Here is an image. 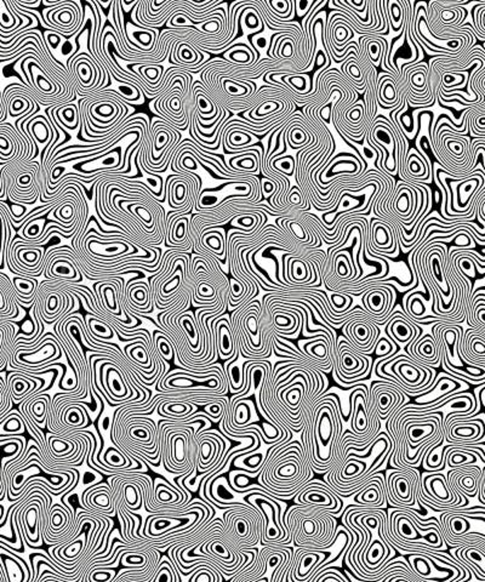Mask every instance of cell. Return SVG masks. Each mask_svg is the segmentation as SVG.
Masks as SVG:
<instances>
[{
  "instance_id": "cell-1",
  "label": "cell",
  "mask_w": 485,
  "mask_h": 582,
  "mask_svg": "<svg viewBox=\"0 0 485 582\" xmlns=\"http://www.w3.org/2000/svg\"><path fill=\"white\" fill-rule=\"evenodd\" d=\"M0 550L2 551L1 553H0V564H1V570L2 568H4L5 573L7 574L6 580L10 582L26 581L24 573L27 574V578H28L29 574V570L28 568H27L26 563H24L21 558H19V557L15 556L14 553H11V551L7 550L4 546L0 545Z\"/></svg>"
},
{
  "instance_id": "cell-2",
  "label": "cell",
  "mask_w": 485,
  "mask_h": 582,
  "mask_svg": "<svg viewBox=\"0 0 485 582\" xmlns=\"http://www.w3.org/2000/svg\"><path fill=\"white\" fill-rule=\"evenodd\" d=\"M408 561H409V565H410L411 570H413V573L415 574L416 578L419 579V581L421 582H427V581H431L432 579L434 578L433 574H434V566H433V563H432V560L429 559L428 556H424V554H420V553H413V554H408Z\"/></svg>"
},
{
  "instance_id": "cell-3",
  "label": "cell",
  "mask_w": 485,
  "mask_h": 582,
  "mask_svg": "<svg viewBox=\"0 0 485 582\" xmlns=\"http://www.w3.org/2000/svg\"><path fill=\"white\" fill-rule=\"evenodd\" d=\"M478 453L476 452H468V450L460 449V448H452L448 452V458L446 463L449 467L456 468L461 465H473L477 461Z\"/></svg>"
},
{
  "instance_id": "cell-4",
  "label": "cell",
  "mask_w": 485,
  "mask_h": 582,
  "mask_svg": "<svg viewBox=\"0 0 485 582\" xmlns=\"http://www.w3.org/2000/svg\"><path fill=\"white\" fill-rule=\"evenodd\" d=\"M217 334H218V351H220L221 357L223 359L228 358L233 354V341L232 335H231L230 325L227 322H222L221 324L217 325Z\"/></svg>"
},
{
  "instance_id": "cell-5",
  "label": "cell",
  "mask_w": 485,
  "mask_h": 582,
  "mask_svg": "<svg viewBox=\"0 0 485 582\" xmlns=\"http://www.w3.org/2000/svg\"><path fill=\"white\" fill-rule=\"evenodd\" d=\"M266 455H267V453L258 452H251L248 453H244V455H239L235 460L242 461L243 463L242 465H238L237 468H243V470L248 471V472H256L257 470H260L261 465H262L263 461L266 460Z\"/></svg>"
},
{
  "instance_id": "cell-6",
  "label": "cell",
  "mask_w": 485,
  "mask_h": 582,
  "mask_svg": "<svg viewBox=\"0 0 485 582\" xmlns=\"http://www.w3.org/2000/svg\"><path fill=\"white\" fill-rule=\"evenodd\" d=\"M228 377H230L231 386H232V392H240L244 385V372H242V364L240 362L232 363L228 365Z\"/></svg>"
},
{
  "instance_id": "cell-7",
  "label": "cell",
  "mask_w": 485,
  "mask_h": 582,
  "mask_svg": "<svg viewBox=\"0 0 485 582\" xmlns=\"http://www.w3.org/2000/svg\"><path fill=\"white\" fill-rule=\"evenodd\" d=\"M441 259H439V256L437 255H431L428 258V267L429 269H431V273L432 276L434 277V279L437 280V284H438V286L441 289H443L444 291H446V295L448 296H450L451 299L454 297V294L452 292L449 291L448 288H445L444 286V274L443 272H442V264H441Z\"/></svg>"
},
{
  "instance_id": "cell-8",
  "label": "cell",
  "mask_w": 485,
  "mask_h": 582,
  "mask_svg": "<svg viewBox=\"0 0 485 582\" xmlns=\"http://www.w3.org/2000/svg\"><path fill=\"white\" fill-rule=\"evenodd\" d=\"M38 515H39V511L33 505L29 506L24 512L27 533H28V538L32 542L38 540Z\"/></svg>"
},
{
  "instance_id": "cell-9",
  "label": "cell",
  "mask_w": 485,
  "mask_h": 582,
  "mask_svg": "<svg viewBox=\"0 0 485 582\" xmlns=\"http://www.w3.org/2000/svg\"><path fill=\"white\" fill-rule=\"evenodd\" d=\"M14 26H16L15 16L7 10L6 2L0 1V28L4 32H11Z\"/></svg>"
},
{
  "instance_id": "cell-10",
  "label": "cell",
  "mask_w": 485,
  "mask_h": 582,
  "mask_svg": "<svg viewBox=\"0 0 485 582\" xmlns=\"http://www.w3.org/2000/svg\"><path fill=\"white\" fill-rule=\"evenodd\" d=\"M413 205H414L413 199H411L410 194H409V191L403 186V187L401 188V195H399V198L397 199L396 208L398 209V211L401 214V215H405L406 213H409V211H410V209L413 208Z\"/></svg>"
},
{
  "instance_id": "cell-11",
  "label": "cell",
  "mask_w": 485,
  "mask_h": 582,
  "mask_svg": "<svg viewBox=\"0 0 485 582\" xmlns=\"http://www.w3.org/2000/svg\"><path fill=\"white\" fill-rule=\"evenodd\" d=\"M210 550L216 557H218V558H220V560L227 561L228 559H231V557H232V552L228 550L225 545H223V542L221 540L212 541V542H211V546H210ZM238 559H239V557H238V558H234V559H231V560H238Z\"/></svg>"
},
{
  "instance_id": "cell-12",
  "label": "cell",
  "mask_w": 485,
  "mask_h": 582,
  "mask_svg": "<svg viewBox=\"0 0 485 582\" xmlns=\"http://www.w3.org/2000/svg\"><path fill=\"white\" fill-rule=\"evenodd\" d=\"M105 379H107V385H108V387H109L110 392H112L115 397L120 398V395L124 394L125 386H124V384L122 382V380H120V374H118L117 377H113L112 379V377H110V375L107 372V375H105Z\"/></svg>"
},
{
  "instance_id": "cell-13",
  "label": "cell",
  "mask_w": 485,
  "mask_h": 582,
  "mask_svg": "<svg viewBox=\"0 0 485 582\" xmlns=\"http://www.w3.org/2000/svg\"><path fill=\"white\" fill-rule=\"evenodd\" d=\"M182 325H183V329H185L186 334H187L188 339H190V345H192L193 347H197L198 344H199V334H198V331L195 330L192 321H190L188 316L185 317V319H183V322H182Z\"/></svg>"
},
{
  "instance_id": "cell-14",
  "label": "cell",
  "mask_w": 485,
  "mask_h": 582,
  "mask_svg": "<svg viewBox=\"0 0 485 582\" xmlns=\"http://www.w3.org/2000/svg\"><path fill=\"white\" fill-rule=\"evenodd\" d=\"M388 5H391V17H392V26H393L394 31H398L401 23V16H403V10L399 6V2L397 1H389Z\"/></svg>"
},
{
  "instance_id": "cell-15",
  "label": "cell",
  "mask_w": 485,
  "mask_h": 582,
  "mask_svg": "<svg viewBox=\"0 0 485 582\" xmlns=\"http://www.w3.org/2000/svg\"><path fill=\"white\" fill-rule=\"evenodd\" d=\"M235 530H237L238 536L243 539H249V533H250V524L248 523L246 519L242 517H238L234 520Z\"/></svg>"
},
{
  "instance_id": "cell-16",
  "label": "cell",
  "mask_w": 485,
  "mask_h": 582,
  "mask_svg": "<svg viewBox=\"0 0 485 582\" xmlns=\"http://www.w3.org/2000/svg\"><path fill=\"white\" fill-rule=\"evenodd\" d=\"M4 431L10 433H21L23 432V425H22L21 420L17 419L16 416H12L5 422Z\"/></svg>"
},
{
  "instance_id": "cell-17",
  "label": "cell",
  "mask_w": 485,
  "mask_h": 582,
  "mask_svg": "<svg viewBox=\"0 0 485 582\" xmlns=\"http://www.w3.org/2000/svg\"><path fill=\"white\" fill-rule=\"evenodd\" d=\"M257 321L258 318L256 316H253V314H250V316L246 317V321H245V326H246V331L249 332V334L251 335L253 337L257 336L258 340L260 339V334H258V327H257Z\"/></svg>"
},
{
  "instance_id": "cell-18",
  "label": "cell",
  "mask_w": 485,
  "mask_h": 582,
  "mask_svg": "<svg viewBox=\"0 0 485 582\" xmlns=\"http://www.w3.org/2000/svg\"><path fill=\"white\" fill-rule=\"evenodd\" d=\"M90 327H91L92 331L95 332V335L99 337L110 339V337L113 336V334H109V327L105 326V325L101 324V323H96V322L90 321Z\"/></svg>"
},
{
  "instance_id": "cell-19",
  "label": "cell",
  "mask_w": 485,
  "mask_h": 582,
  "mask_svg": "<svg viewBox=\"0 0 485 582\" xmlns=\"http://www.w3.org/2000/svg\"><path fill=\"white\" fill-rule=\"evenodd\" d=\"M110 450H112V456L108 455L107 453H105V462L108 463V466H113V467H118V466H122L124 465V457L122 456V453H120L118 450H115L114 448H110Z\"/></svg>"
},
{
  "instance_id": "cell-20",
  "label": "cell",
  "mask_w": 485,
  "mask_h": 582,
  "mask_svg": "<svg viewBox=\"0 0 485 582\" xmlns=\"http://www.w3.org/2000/svg\"><path fill=\"white\" fill-rule=\"evenodd\" d=\"M155 582H160V581H167V582H172L175 581V578L172 576L171 571H170V569L168 568V566H164L163 569H160L159 573H158L157 578L154 579Z\"/></svg>"
},
{
  "instance_id": "cell-21",
  "label": "cell",
  "mask_w": 485,
  "mask_h": 582,
  "mask_svg": "<svg viewBox=\"0 0 485 582\" xmlns=\"http://www.w3.org/2000/svg\"><path fill=\"white\" fill-rule=\"evenodd\" d=\"M316 4V1H308V0H300V1L295 2L297 5V15L300 17H303L308 12V10L312 7V5Z\"/></svg>"
},
{
  "instance_id": "cell-22",
  "label": "cell",
  "mask_w": 485,
  "mask_h": 582,
  "mask_svg": "<svg viewBox=\"0 0 485 582\" xmlns=\"http://www.w3.org/2000/svg\"><path fill=\"white\" fill-rule=\"evenodd\" d=\"M278 163H281V165H275V168H278L279 170L281 171H285L288 175H290V173H293V170H294V160L293 158H286V159H277Z\"/></svg>"
},
{
  "instance_id": "cell-23",
  "label": "cell",
  "mask_w": 485,
  "mask_h": 582,
  "mask_svg": "<svg viewBox=\"0 0 485 582\" xmlns=\"http://www.w3.org/2000/svg\"><path fill=\"white\" fill-rule=\"evenodd\" d=\"M158 347H159V351L163 356L167 358V359H171L172 348H171V346H170L169 342H167V341H164V340L160 339L159 342H158Z\"/></svg>"
},
{
  "instance_id": "cell-24",
  "label": "cell",
  "mask_w": 485,
  "mask_h": 582,
  "mask_svg": "<svg viewBox=\"0 0 485 582\" xmlns=\"http://www.w3.org/2000/svg\"><path fill=\"white\" fill-rule=\"evenodd\" d=\"M14 281H15V285H16L17 289H19V291L29 294V292L33 290V284H32L31 281L22 280V279H20V278H15Z\"/></svg>"
},
{
  "instance_id": "cell-25",
  "label": "cell",
  "mask_w": 485,
  "mask_h": 582,
  "mask_svg": "<svg viewBox=\"0 0 485 582\" xmlns=\"http://www.w3.org/2000/svg\"><path fill=\"white\" fill-rule=\"evenodd\" d=\"M12 388H14L15 394H23V393H26L28 385L24 381H22V380H16V381L12 384Z\"/></svg>"
},
{
  "instance_id": "cell-26",
  "label": "cell",
  "mask_w": 485,
  "mask_h": 582,
  "mask_svg": "<svg viewBox=\"0 0 485 582\" xmlns=\"http://www.w3.org/2000/svg\"><path fill=\"white\" fill-rule=\"evenodd\" d=\"M231 284H232V294H233V296H235V297L242 296L243 286L240 285L239 283H237V281H235V280L231 281Z\"/></svg>"
},
{
  "instance_id": "cell-27",
  "label": "cell",
  "mask_w": 485,
  "mask_h": 582,
  "mask_svg": "<svg viewBox=\"0 0 485 582\" xmlns=\"http://www.w3.org/2000/svg\"><path fill=\"white\" fill-rule=\"evenodd\" d=\"M336 272H337V273L340 274L343 279L348 278V268L345 266V263H343V262H340V263L337 262V269H336Z\"/></svg>"
},
{
  "instance_id": "cell-28",
  "label": "cell",
  "mask_w": 485,
  "mask_h": 582,
  "mask_svg": "<svg viewBox=\"0 0 485 582\" xmlns=\"http://www.w3.org/2000/svg\"><path fill=\"white\" fill-rule=\"evenodd\" d=\"M54 516L56 517V520H52V525L56 526V528H59V526H61L62 524V516L61 513H54Z\"/></svg>"
},
{
  "instance_id": "cell-29",
  "label": "cell",
  "mask_w": 485,
  "mask_h": 582,
  "mask_svg": "<svg viewBox=\"0 0 485 582\" xmlns=\"http://www.w3.org/2000/svg\"><path fill=\"white\" fill-rule=\"evenodd\" d=\"M22 329H23V331H27V332H28V334H31V332L33 331V323H32V322H29V321H27L26 323H24L23 327H22Z\"/></svg>"
},
{
  "instance_id": "cell-30",
  "label": "cell",
  "mask_w": 485,
  "mask_h": 582,
  "mask_svg": "<svg viewBox=\"0 0 485 582\" xmlns=\"http://www.w3.org/2000/svg\"><path fill=\"white\" fill-rule=\"evenodd\" d=\"M266 44H267V40H266L265 38H258V39H257V46L260 47V49H265Z\"/></svg>"
},
{
  "instance_id": "cell-31",
  "label": "cell",
  "mask_w": 485,
  "mask_h": 582,
  "mask_svg": "<svg viewBox=\"0 0 485 582\" xmlns=\"http://www.w3.org/2000/svg\"><path fill=\"white\" fill-rule=\"evenodd\" d=\"M351 70H352V74H353L354 78H359L360 79V72H357V70H354V65H351Z\"/></svg>"
},
{
  "instance_id": "cell-32",
  "label": "cell",
  "mask_w": 485,
  "mask_h": 582,
  "mask_svg": "<svg viewBox=\"0 0 485 582\" xmlns=\"http://www.w3.org/2000/svg\"><path fill=\"white\" fill-rule=\"evenodd\" d=\"M1 217H0V258H1Z\"/></svg>"
},
{
  "instance_id": "cell-33",
  "label": "cell",
  "mask_w": 485,
  "mask_h": 582,
  "mask_svg": "<svg viewBox=\"0 0 485 582\" xmlns=\"http://www.w3.org/2000/svg\"><path fill=\"white\" fill-rule=\"evenodd\" d=\"M2 307H4V299H2L1 294H0V309H1Z\"/></svg>"
}]
</instances>
